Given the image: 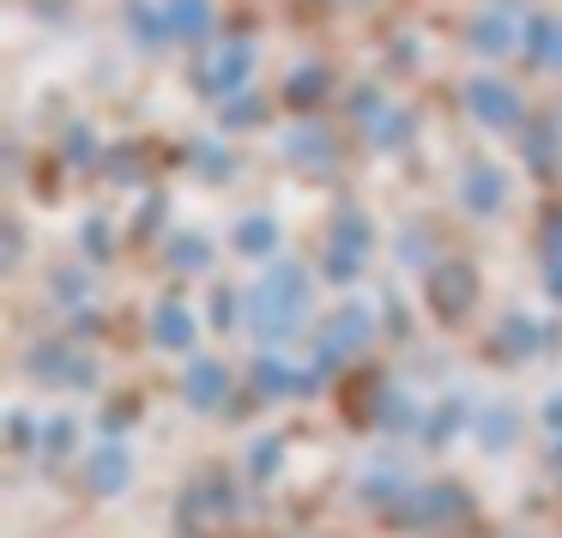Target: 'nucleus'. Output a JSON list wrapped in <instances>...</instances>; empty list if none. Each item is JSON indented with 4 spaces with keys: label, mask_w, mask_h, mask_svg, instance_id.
<instances>
[{
    "label": "nucleus",
    "mask_w": 562,
    "mask_h": 538,
    "mask_svg": "<svg viewBox=\"0 0 562 538\" xmlns=\"http://www.w3.org/2000/svg\"><path fill=\"white\" fill-rule=\"evenodd\" d=\"M472 110L484 115V122H514V91L496 86V79H477V86H472Z\"/></svg>",
    "instance_id": "nucleus-1"
},
{
    "label": "nucleus",
    "mask_w": 562,
    "mask_h": 538,
    "mask_svg": "<svg viewBox=\"0 0 562 538\" xmlns=\"http://www.w3.org/2000/svg\"><path fill=\"white\" fill-rule=\"evenodd\" d=\"M224 393V369L218 363H194V376H188V400L194 405H212Z\"/></svg>",
    "instance_id": "nucleus-2"
},
{
    "label": "nucleus",
    "mask_w": 562,
    "mask_h": 538,
    "mask_svg": "<svg viewBox=\"0 0 562 538\" xmlns=\"http://www.w3.org/2000/svg\"><path fill=\"white\" fill-rule=\"evenodd\" d=\"M158 339L164 345H188V339H194V321H188L182 309H164V315H158Z\"/></svg>",
    "instance_id": "nucleus-3"
},
{
    "label": "nucleus",
    "mask_w": 562,
    "mask_h": 538,
    "mask_svg": "<svg viewBox=\"0 0 562 538\" xmlns=\"http://www.w3.org/2000/svg\"><path fill=\"white\" fill-rule=\"evenodd\" d=\"M502 200V176H472V206H496Z\"/></svg>",
    "instance_id": "nucleus-4"
},
{
    "label": "nucleus",
    "mask_w": 562,
    "mask_h": 538,
    "mask_svg": "<svg viewBox=\"0 0 562 538\" xmlns=\"http://www.w3.org/2000/svg\"><path fill=\"white\" fill-rule=\"evenodd\" d=\"M176 25H182V31L194 25L200 31V25H206V0H176Z\"/></svg>",
    "instance_id": "nucleus-5"
},
{
    "label": "nucleus",
    "mask_w": 562,
    "mask_h": 538,
    "mask_svg": "<svg viewBox=\"0 0 562 538\" xmlns=\"http://www.w3.org/2000/svg\"><path fill=\"white\" fill-rule=\"evenodd\" d=\"M236 243H243V248H255V255H260V248H272V224H267V218H255L243 236H236Z\"/></svg>",
    "instance_id": "nucleus-6"
},
{
    "label": "nucleus",
    "mask_w": 562,
    "mask_h": 538,
    "mask_svg": "<svg viewBox=\"0 0 562 538\" xmlns=\"http://www.w3.org/2000/svg\"><path fill=\"white\" fill-rule=\"evenodd\" d=\"M550 279H557V291H562V231H557V243H550Z\"/></svg>",
    "instance_id": "nucleus-7"
}]
</instances>
